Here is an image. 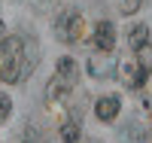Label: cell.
I'll return each mask as SVG.
<instances>
[{
	"instance_id": "6da1fadb",
	"label": "cell",
	"mask_w": 152,
	"mask_h": 143,
	"mask_svg": "<svg viewBox=\"0 0 152 143\" xmlns=\"http://www.w3.org/2000/svg\"><path fill=\"white\" fill-rule=\"evenodd\" d=\"M34 70V58L24 55L21 37H3L0 40V79L3 82H21Z\"/></svg>"
},
{
	"instance_id": "7a4b0ae2",
	"label": "cell",
	"mask_w": 152,
	"mask_h": 143,
	"mask_svg": "<svg viewBox=\"0 0 152 143\" xmlns=\"http://www.w3.org/2000/svg\"><path fill=\"white\" fill-rule=\"evenodd\" d=\"M119 73H122V82L128 85V88H140V85H146L149 64H146L140 55H134V58H122V61H119Z\"/></svg>"
},
{
	"instance_id": "3957f363",
	"label": "cell",
	"mask_w": 152,
	"mask_h": 143,
	"mask_svg": "<svg viewBox=\"0 0 152 143\" xmlns=\"http://www.w3.org/2000/svg\"><path fill=\"white\" fill-rule=\"evenodd\" d=\"M82 15L76 9H67V12H61V18L55 24V34H58V40L61 43H79L82 40Z\"/></svg>"
},
{
	"instance_id": "277c9868",
	"label": "cell",
	"mask_w": 152,
	"mask_h": 143,
	"mask_svg": "<svg viewBox=\"0 0 152 143\" xmlns=\"http://www.w3.org/2000/svg\"><path fill=\"white\" fill-rule=\"evenodd\" d=\"M91 43L97 52H113L116 49V28H113L110 21H97V28H94V37H91Z\"/></svg>"
},
{
	"instance_id": "5b68a950",
	"label": "cell",
	"mask_w": 152,
	"mask_h": 143,
	"mask_svg": "<svg viewBox=\"0 0 152 143\" xmlns=\"http://www.w3.org/2000/svg\"><path fill=\"white\" fill-rule=\"evenodd\" d=\"M119 110H122V100L116 98V95H107V98H100L97 103H94V116L100 122H113L119 116Z\"/></svg>"
},
{
	"instance_id": "8992f818",
	"label": "cell",
	"mask_w": 152,
	"mask_h": 143,
	"mask_svg": "<svg viewBox=\"0 0 152 143\" xmlns=\"http://www.w3.org/2000/svg\"><path fill=\"white\" fill-rule=\"evenodd\" d=\"M128 46L137 52V49H143V46H149V28L146 24H134L131 28V34H128Z\"/></svg>"
},
{
	"instance_id": "52a82bcc",
	"label": "cell",
	"mask_w": 152,
	"mask_h": 143,
	"mask_svg": "<svg viewBox=\"0 0 152 143\" xmlns=\"http://www.w3.org/2000/svg\"><path fill=\"white\" fill-rule=\"evenodd\" d=\"M61 140L64 143H79V119H67L61 125Z\"/></svg>"
},
{
	"instance_id": "ba28073f",
	"label": "cell",
	"mask_w": 152,
	"mask_h": 143,
	"mask_svg": "<svg viewBox=\"0 0 152 143\" xmlns=\"http://www.w3.org/2000/svg\"><path fill=\"white\" fill-rule=\"evenodd\" d=\"M58 76L76 82V61H73V58H61V61H58Z\"/></svg>"
},
{
	"instance_id": "9c48e42d",
	"label": "cell",
	"mask_w": 152,
	"mask_h": 143,
	"mask_svg": "<svg viewBox=\"0 0 152 143\" xmlns=\"http://www.w3.org/2000/svg\"><path fill=\"white\" fill-rule=\"evenodd\" d=\"M9 110H12V100H9L3 92H0V122H6V119H9Z\"/></svg>"
},
{
	"instance_id": "30bf717a",
	"label": "cell",
	"mask_w": 152,
	"mask_h": 143,
	"mask_svg": "<svg viewBox=\"0 0 152 143\" xmlns=\"http://www.w3.org/2000/svg\"><path fill=\"white\" fill-rule=\"evenodd\" d=\"M137 9V0H125V3H122V12H134Z\"/></svg>"
},
{
	"instance_id": "8fae6325",
	"label": "cell",
	"mask_w": 152,
	"mask_h": 143,
	"mask_svg": "<svg viewBox=\"0 0 152 143\" xmlns=\"http://www.w3.org/2000/svg\"><path fill=\"white\" fill-rule=\"evenodd\" d=\"M24 143H34V140H24Z\"/></svg>"
}]
</instances>
